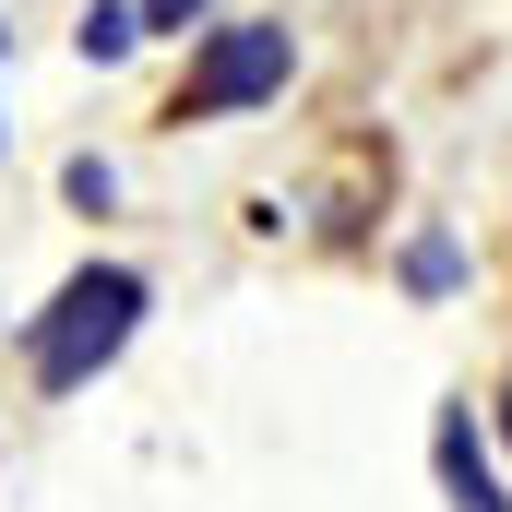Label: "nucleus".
Here are the masks:
<instances>
[{
	"instance_id": "f257e3e1",
	"label": "nucleus",
	"mask_w": 512,
	"mask_h": 512,
	"mask_svg": "<svg viewBox=\"0 0 512 512\" xmlns=\"http://www.w3.org/2000/svg\"><path fill=\"white\" fill-rule=\"evenodd\" d=\"M143 310H155V286H143L131 262H84V274L24 322V370H36V393H84L131 334H143Z\"/></svg>"
},
{
	"instance_id": "f03ea898",
	"label": "nucleus",
	"mask_w": 512,
	"mask_h": 512,
	"mask_svg": "<svg viewBox=\"0 0 512 512\" xmlns=\"http://www.w3.org/2000/svg\"><path fill=\"white\" fill-rule=\"evenodd\" d=\"M286 72H298L286 24H215V36L191 48L179 120H239V108H262V96H286Z\"/></svg>"
},
{
	"instance_id": "423d86ee",
	"label": "nucleus",
	"mask_w": 512,
	"mask_h": 512,
	"mask_svg": "<svg viewBox=\"0 0 512 512\" xmlns=\"http://www.w3.org/2000/svg\"><path fill=\"white\" fill-rule=\"evenodd\" d=\"M215 0H143V36H167V24H203Z\"/></svg>"
},
{
	"instance_id": "39448f33",
	"label": "nucleus",
	"mask_w": 512,
	"mask_h": 512,
	"mask_svg": "<svg viewBox=\"0 0 512 512\" xmlns=\"http://www.w3.org/2000/svg\"><path fill=\"white\" fill-rule=\"evenodd\" d=\"M405 286H417V298H453V286H465V251H453V239H417V251H405Z\"/></svg>"
},
{
	"instance_id": "20e7f679",
	"label": "nucleus",
	"mask_w": 512,
	"mask_h": 512,
	"mask_svg": "<svg viewBox=\"0 0 512 512\" xmlns=\"http://www.w3.org/2000/svg\"><path fill=\"white\" fill-rule=\"evenodd\" d=\"M72 48H84L96 72H108V60H131V48H143V0H96V12L72 24Z\"/></svg>"
},
{
	"instance_id": "7ed1b4c3",
	"label": "nucleus",
	"mask_w": 512,
	"mask_h": 512,
	"mask_svg": "<svg viewBox=\"0 0 512 512\" xmlns=\"http://www.w3.org/2000/svg\"><path fill=\"white\" fill-rule=\"evenodd\" d=\"M429 465H441L453 512H512V489H501V465L477 453V417H465V405H441V429H429Z\"/></svg>"
},
{
	"instance_id": "0eeeda50",
	"label": "nucleus",
	"mask_w": 512,
	"mask_h": 512,
	"mask_svg": "<svg viewBox=\"0 0 512 512\" xmlns=\"http://www.w3.org/2000/svg\"><path fill=\"white\" fill-rule=\"evenodd\" d=\"M501 429H512V393H501Z\"/></svg>"
}]
</instances>
